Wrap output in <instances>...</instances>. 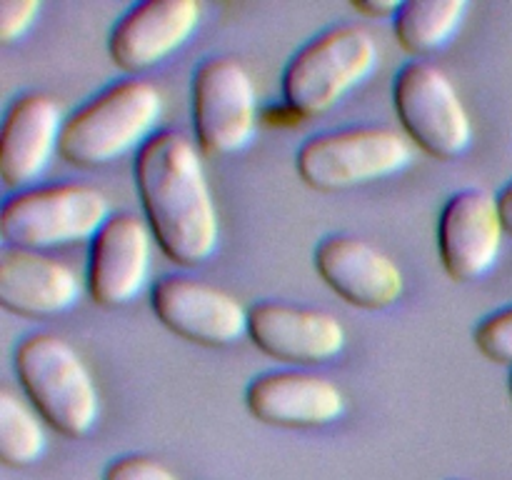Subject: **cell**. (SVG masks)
I'll list each match as a JSON object with an SVG mask.
<instances>
[{"label": "cell", "mask_w": 512, "mask_h": 480, "mask_svg": "<svg viewBox=\"0 0 512 480\" xmlns=\"http://www.w3.org/2000/svg\"><path fill=\"white\" fill-rule=\"evenodd\" d=\"M135 185L153 238L173 263L193 268L215 253L220 220L198 148L160 130L135 158Z\"/></svg>", "instance_id": "1"}, {"label": "cell", "mask_w": 512, "mask_h": 480, "mask_svg": "<svg viewBox=\"0 0 512 480\" xmlns=\"http://www.w3.org/2000/svg\"><path fill=\"white\" fill-rule=\"evenodd\" d=\"M15 373L40 418L68 438H83L100 415V395L73 345L55 333H33L15 348Z\"/></svg>", "instance_id": "2"}, {"label": "cell", "mask_w": 512, "mask_h": 480, "mask_svg": "<svg viewBox=\"0 0 512 480\" xmlns=\"http://www.w3.org/2000/svg\"><path fill=\"white\" fill-rule=\"evenodd\" d=\"M163 115V95L148 80H123L65 120L60 135V155L80 168H98L120 155L143 148L150 130Z\"/></svg>", "instance_id": "3"}, {"label": "cell", "mask_w": 512, "mask_h": 480, "mask_svg": "<svg viewBox=\"0 0 512 480\" xmlns=\"http://www.w3.org/2000/svg\"><path fill=\"white\" fill-rule=\"evenodd\" d=\"M378 65V43L360 25L315 35L283 70V100L298 118H318L363 83Z\"/></svg>", "instance_id": "4"}, {"label": "cell", "mask_w": 512, "mask_h": 480, "mask_svg": "<svg viewBox=\"0 0 512 480\" xmlns=\"http://www.w3.org/2000/svg\"><path fill=\"white\" fill-rule=\"evenodd\" d=\"M410 160L413 148L398 130L363 125L308 138L295 155V170L313 190L338 193L400 173Z\"/></svg>", "instance_id": "5"}, {"label": "cell", "mask_w": 512, "mask_h": 480, "mask_svg": "<svg viewBox=\"0 0 512 480\" xmlns=\"http://www.w3.org/2000/svg\"><path fill=\"white\" fill-rule=\"evenodd\" d=\"M108 220V198L93 185H40L5 200L0 233L13 248L38 253L40 248L93 240Z\"/></svg>", "instance_id": "6"}, {"label": "cell", "mask_w": 512, "mask_h": 480, "mask_svg": "<svg viewBox=\"0 0 512 480\" xmlns=\"http://www.w3.org/2000/svg\"><path fill=\"white\" fill-rule=\"evenodd\" d=\"M393 103L405 133L435 160H455L473 143V123L443 68L428 60L403 65L393 80Z\"/></svg>", "instance_id": "7"}, {"label": "cell", "mask_w": 512, "mask_h": 480, "mask_svg": "<svg viewBox=\"0 0 512 480\" xmlns=\"http://www.w3.org/2000/svg\"><path fill=\"white\" fill-rule=\"evenodd\" d=\"M193 125L208 155L248 148L258 130V90L238 58H208L193 73Z\"/></svg>", "instance_id": "8"}, {"label": "cell", "mask_w": 512, "mask_h": 480, "mask_svg": "<svg viewBox=\"0 0 512 480\" xmlns=\"http://www.w3.org/2000/svg\"><path fill=\"white\" fill-rule=\"evenodd\" d=\"M155 318L180 338L210 348L238 343L248 335L250 308L235 295L190 275H163L150 288Z\"/></svg>", "instance_id": "9"}, {"label": "cell", "mask_w": 512, "mask_h": 480, "mask_svg": "<svg viewBox=\"0 0 512 480\" xmlns=\"http://www.w3.org/2000/svg\"><path fill=\"white\" fill-rule=\"evenodd\" d=\"M505 225L498 198L485 188H465L448 198L438 223L443 268L455 283L478 280L498 263Z\"/></svg>", "instance_id": "10"}, {"label": "cell", "mask_w": 512, "mask_h": 480, "mask_svg": "<svg viewBox=\"0 0 512 480\" xmlns=\"http://www.w3.org/2000/svg\"><path fill=\"white\" fill-rule=\"evenodd\" d=\"M248 338L270 358L295 365L328 363L348 343V333L333 313L283 300H263L250 308Z\"/></svg>", "instance_id": "11"}, {"label": "cell", "mask_w": 512, "mask_h": 480, "mask_svg": "<svg viewBox=\"0 0 512 480\" xmlns=\"http://www.w3.org/2000/svg\"><path fill=\"white\" fill-rule=\"evenodd\" d=\"M153 230L133 213L110 215L90 240L88 293L105 308H118L143 293L150 275Z\"/></svg>", "instance_id": "12"}, {"label": "cell", "mask_w": 512, "mask_h": 480, "mask_svg": "<svg viewBox=\"0 0 512 480\" xmlns=\"http://www.w3.org/2000/svg\"><path fill=\"white\" fill-rule=\"evenodd\" d=\"M313 263L323 283L355 308L383 310L403 298V270L390 255L358 235L323 238Z\"/></svg>", "instance_id": "13"}, {"label": "cell", "mask_w": 512, "mask_h": 480, "mask_svg": "<svg viewBox=\"0 0 512 480\" xmlns=\"http://www.w3.org/2000/svg\"><path fill=\"white\" fill-rule=\"evenodd\" d=\"M195 0H148L120 15L108 35V53L128 73L148 70L183 48L200 23Z\"/></svg>", "instance_id": "14"}, {"label": "cell", "mask_w": 512, "mask_h": 480, "mask_svg": "<svg viewBox=\"0 0 512 480\" xmlns=\"http://www.w3.org/2000/svg\"><path fill=\"white\" fill-rule=\"evenodd\" d=\"M65 120L48 93H23L10 103L0 130V178L8 188L35 183L60 148Z\"/></svg>", "instance_id": "15"}, {"label": "cell", "mask_w": 512, "mask_h": 480, "mask_svg": "<svg viewBox=\"0 0 512 480\" xmlns=\"http://www.w3.org/2000/svg\"><path fill=\"white\" fill-rule=\"evenodd\" d=\"M250 413L280 428H320L343 418L345 395L328 378L300 370H270L245 390Z\"/></svg>", "instance_id": "16"}, {"label": "cell", "mask_w": 512, "mask_h": 480, "mask_svg": "<svg viewBox=\"0 0 512 480\" xmlns=\"http://www.w3.org/2000/svg\"><path fill=\"white\" fill-rule=\"evenodd\" d=\"M80 280L65 263L35 250L5 245L0 250V305L23 318H45L73 308Z\"/></svg>", "instance_id": "17"}, {"label": "cell", "mask_w": 512, "mask_h": 480, "mask_svg": "<svg viewBox=\"0 0 512 480\" xmlns=\"http://www.w3.org/2000/svg\"><path fill=\"white\" fill-rule=\"evenodd\" d=\"M465 13V0H405L393 15V33L410 55H428L450 43Z\"/></svg>", "instance_id": "18"}, {"label": "cell", "mask_w": 512, "mask_h": 480, "mask_svg": "<svg viewBox=\"0 0 512 480\" xmlns=\"http://www.w3.org/2000/svg\"><path fill=\"white\" fill-rule=\"evenodd\" d=\"M45 453V430L38 415L10 390H0V460L10 468H28Z\"/></svg>", "instance_id": "19"}, {"label": "cell", "mask_w": 512, "mask_h": 480, "mask_svg": "<svg viewBox=\"0 0 512 480\" xmlns=\"http://www.w3.org/2000/svg\"><path fill=\"white\" fill-rule=\"evenodd\" d=\"M480 353L493 363L512 365V305L490 313L473 333Z\"/></svg>", "instance_id": "20"}, {"label": "cell", "mask_w": 512, "mask_h": 480, "mask_svg": "<svg viewBox=\"0 0 512 480\" xmlns=\"http://www.w3.org/2000/svg\"><path fill=\"white\" fill-rule=\"evenodd\" d=\"M103 480H178L158 458L120 455L105 468Z\"/></svg>", "instance_id": "21"}, {"label": "cell", "mask_w": 512, "mask_h": 480, "mask_svg": "<svg viewBox=\"0 0 512 480\" xmlns=\"http://www.w3.org/2000/svg\"><path fill=\"white\" fill-rule=\"evenodd\" d=\"M40 13L38 0H3L0 3V40L15 43L28 33Z\"/></svg>", "instance_id": "22"}, {"label": "cell", "mask_w": 512, "mask_h": 480, "mask_svg": "<svg viewBox=\"0 0 512 480\" xmlns=\"http://www.w3.org/2000/svg\"><path fill=\"white\" fill-rule=\"evenodd\" d=\"M400 5H403L400 0H355L353 8L360 15H368V18H385V15L393 18L400 10Z\"/></svg>", "instance_id": "23"}, {"label": "cell", "mask_w": 512, "mask_h": 480, "mask_svg": "<svg viewBox=\"0 0 512 480\" xmlns=\"http://www.w3.org/2000/svg\"><path fill=\"white\" fill-rule=\"evenodd\" d=\"M498 210H500V220H503L505 225V233L512 235V183L500 190Z\"/></svg>", "instance_id": "24"}, {"label": "cell", "mask_w": 512, "mask_h": 480, "mask_svg": "<svg viewBox=\"0 0 512 480\" xmlns=\"http://www.w3.org/2000/svg\"><path fill=\"white\" fill-rule=\"evenodd\" d=\"M508 388H510V395H512V370H510V380H508Z\"/></svg>", "instance_id": "25"}, {"label": "cell", "mask_w": 512, "mask_h": 480, "mask_svg": "<svg viewBox=\"0 0 512 480\" xmlns=\"http://www.w3.org/2000/svg\"><path fill=\"white\" fill-rule=\"evenodd\" d=\"M455 480H465V478H455Z\"/></svg>", "instance_id": "26"}]
</instances>
